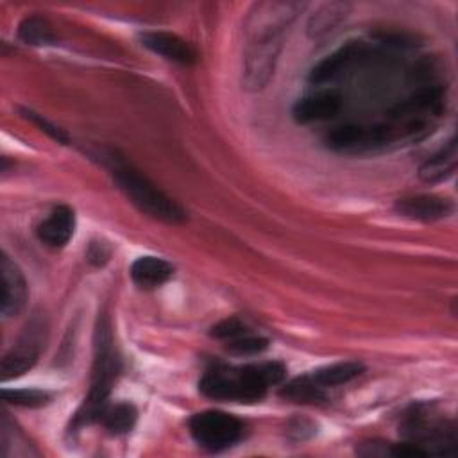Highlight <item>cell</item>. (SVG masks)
Masks as SVG:
<instances>
[{"mask_svg":"<svg viewBox=\"0 0 458 458\" xmlns=\"http://www.w3.org/2000/svg\"><path fill=\"white\" fill-rule=\"evenodd\" d=\"M286 376V369L279 361L247 363L242 367L218 365L200 377L199 388L204 395L216 401L256 403L261 401L268 388L279 385Z\"/></svg>","mask_w":458,"mask_h":458,"instance_id":"1","label":"cell"},{"mask_svg":"<svg viewBox=\"0 0 458 458\" xmlns=\"http://www.w3.org/2000/svg\"><path fill=\"white\" fill-rule=\"evenodd\" d=\"M102 157L109 168L113 181L141 213L166 224L184 222L186 213L182 211V208L177 202H174L168 195H165L132 165L116 156V152H107Z\"/></svg>","mask_w":458,"mask_h":458,"instance_id":"2","label":"cell"},{"mask_svg":"<svg viewBox=\"0 0 458 458\" xmlns=\"http://www.w3.org/2000/svg\"><path fill=\"white\" fill-rule=\"evenodd\" d=\"M122 361L113 344V333L106 317L98 318L95 329V358L91 367V385L88 397L75 413L73 426H84L100 419L107 406V397L120 374Z\"/></svg>","mask_w":458,"mask_h":458,"instance_id":"3","label":"cell"},{"mask_svg":"<svg viewBox=\"0 0 458 458\" xmlns=\"http://www.w3.org/2000/svg\"><path fill=\"white\" fill-rule=\"evenodd\" d=\"M304 2L290 0H268L254 4L245 21L247 43L283 39L284 30L304 11Z\"/></svg>","mask_w":458,"mask_h":458,"instance_id":"4","label":"cell"},{"mask_svg":"<svg viewBox=\"0 0 458 458\" xmlns=\"http://www.w3.org/2000/svg\"><path fill=\"white\" fill-rule=\"evenodd\" d=\"M193 440L208 451H222L234 445L243 437V422L220 410L199 411L190 419Z\"/></svg>","mask_w":458,"mask_h":458,"instance_id":"5","label":"cell"},{"mask_svg":"<svg viewBox=\"0 0 458 458\" xmlns=\"http://www.w3.org/2000/svg\"><path fill=\"white\" fill-rule=\"evenodd\" d=\"M395 138V131L388 125H374V127H361V125H344L331 131L326 138L329 148L347 154H360L370 152L374 148L385 147Z\"/></svg>","mask_w":458,"mask_h":458,"instance_id":"6","label":"cell"},{"mask_svg":"<svg viewBox=\"0 0 458 458\" xmlns=\"http://www.w3.org/2000/svg\"><path fill=\"white\" fill-rule=\"evenodd\" d=\"M283 47V39L247 43L243 54L242 84L249 91L263 89L274 75L276 63Z\"/></svg>","mask_w":458,"mask_h":458,"instance_id":"7","label":"cell"},{"mask_svg":"<svg viewBox=\"0 0 458 458\" xmlns=\"http://www.w3.org/2000/svg\"><path fill=\"white\" fill-rule=\"evenodd\" d=\"M41 329H43L41 326L34 327V324H30L21 335V338L4 354L2 365H0L2 381L16 379L36 365L41 347L45 345Z\"/></svg>","mask_w":458,"mask_h":458,"instance_id":"8","label":"cell"},{"mask_svg":"<svg viewBox=\"0 0 458 458\" xmlns=\"http://www.w3.org/2000/svg\"><path fill=\"white\" fill-rule=\"evenodd\" d=\"M0 272H2L0 313L4 315V318H11L20 315L27 304V299H29L27 281L20 267L7 256V252H2Z\"/></svg>","mask_w":458,"mask_h":458,"instance_id":"9","label":"cell"},{"mask_svg":"<svg viewBox=\"0 0 458 458\" xmlns=\"http://www.w3.org/2000/svg\"><path fill=\"white\" fill-rule=\"evenodd\" d=\"M367 47L363 41H347L344 47L336 48L329 55H326L322 61H318L308 79L311 84H326L333 79H336L342 72L349 70L354 63H358L361 57H365Z\"/></svg>","mask_w":458,"mask_h":458,"instance_id":"10","label":"cell"},{"mask_svg":"<svg viewBox=\"0 0 458 458\" xmlns=\"http://www.w3.org/2000/svg\"><path fill=\"white\" fill-rule=\"evenodd\" d=\"M340 107H342V97L336 91L320 89L306 97H301L292 107V116L299 123L320 122V120L333 118L340 111Z\"/></svg>","mask_w":458,"mask_h":458,"instance_id":"11","label":"cell"},{"mask_svg":"<svg viewBox=\"0 0 458 458\" xmlns=\"http://www.w3.org/2000/svg\"><path fill=\"white\" fill-rule=\"evenodd\" d=\"M140 41L145 48L168 61L179 64H193L197 61L195 48L177 34L165 30H148L140 34Z\"/></svg>","mask_w":458,"mask_h":458,"instance_id":"12","label":"cell"},{"mask_svg":"<svg viewBox=\"0 0 458 458\" xmlns=\"http://www.w3.org/2000/svg\"><path fill=\"white\" fill-rule=\"evenodd\" d=\"M395 209L403 216L422 220V222H433L451 215L453 202L438 195H413V197L399 199L395 202Z\"/></svg>","mask_w":458,"mask_h":458,"instance_id":"13","label":"cell"},{"mask_svg":"<svg viewBox=\"0 0 458 458\" xmlns=\"http://www.w3.org/2000/svg\"><path fill=\"white\" fill-rule=\"evenodd\" d=\"M75 215L68 206H55L50 215L38 225V236L54 249L64 247L73 236Z\"/></svg>","mask_w":458,"mask_h":458,"instance_id":"14","label":"cell"},{"mask_svg":"<svg viewBox=\"0 0 458 458\" xmlns=\"http://www.w3.org/2000/svg\"><path fill=\"white\" fill-rule=\"evenodd\" d=\"M129 274L136 286L143 290H154L172 277L174 267L172 263L157 256H140L132 261Z\"/></svg>","mask_w":458,"mask_h":458,"instance_id":"15","label":"cell"},{"mask_svg":"<svg viewBox=\"0 0 458 458\" xmlns=\"http://www.w3.org/2000/svg\"><path fill=\"white\" fill-rule=\"evenodd\" d=\"M458 163V150H456V140L454 136L433 156H429L419 168V177L424 182H440L449 179Z\"/></svg>","mask_w":458,"mask_h":458,"instance_id":"16","label":"cell"},{"mask_svg":"<svg viewBox=\"0 0 458 458\" xmlns=\"http://www.w3.org/2000/svg\"><path fill=\"white\" fill-rule=\"evenodd\" d=\"M349 9H351V5L344 4V2L322 4L315 11V14H311L308 20V34L311 38H322V36L329 34L347 16Z\"/></svg>","mask_w":458,"mask_h":458,"instance_id":"17","label":"cell"},{"mask_svg":"<svg viewBox=\"0 0 458 458\" xmlns=\"http://www.w3.org/2000/svg\"><path fill=\"white\" fill-rule=\"evenodd\" d=\"M363 372V365L358 361H338L333 365L320 367L310 374V377L324 390L345 385Z\"/></svg>","mask_w":458,"mask_h":458,"instance_id":"18","label":"cell"},{"mask_svg":"<svg viewBox=\"0 0 458 458\" xmlns=\"http://www.w3.org/2000/svg\"><path fill=\"white\" fill-rule=\"evenodd\" d=\"M136 419H138V411L131 403H116L113 406H106V410L100 415L102 424L113 435H122L131 431L136 424Z\"/></svg>","mask_w":458,"mask_h":458,"instance_id":"19","label":"cell"},{"mask_svg":"<svg viewBox=\"0 0 458 458\" xmlns=\"http://www.w3.org/2000/svg\"><path fill=\"white\" fill-rule=\"evenodd\" d=\"M18 38L23 43L34 45V47H45V45L55 43V34L50 23L39 16H27L18 25Z\"/></svg>","mask_w":458,"mask_h":458,"instance_id":"20","label":"cell"},{"mask_svg":"<svg viewBox=\"0 0 458 458\" xmlns=\"http://www.w3.org/2000/svg\"><path fill=\"white\" fill-rule=\"evenodd\" d=\"M281 395L286 399H292L295 403H320L326 401V390L322 386H318L310 374L295 377L293 381H290L283 390Z\"/></svg>","mask_w":458,"mask_h":458,"instance_id":"21","label":"cell"},{"mask_svg":"<svg viewBox=\"0 0 458 458\" xmlns=\"http://www.w3.org/2000/svg\"><path fill=\"white\" fill-rule=\"evenodd\" d=\"M2 399L14 406L38 408V406H45L50 401V394L38 388H4Z\"/></svg>","mask_w":458,"mask_h":458,"instance_id":"22","label":"cell"},{"mask_svg":"<svg viewBox=\"0 0 458 458\" xmlns=\"http://www.w3.org/2000/svg\"><path fill=\"white\" fill-rule=\"evenodd\" d=\"M268 347V340L265 336L254 335L250 331H247L245 335H240L229 342H225V349L229 352L234 354H243V356H250V354H259Z\"/></svg>","mask_w":458,"mask_h":458,"instance_id":"23","label":"cell"},{"mask_svg":"<svg viewBox=\"0 0 458 458\" xmlns=\"http://www.w3.org/2000/svg\"><path fill=\"white\" fill-rule=\"evenodd\" d=\"M247 331H250L240 318L236 317H231V318H224L220 320L218 324H215L211 327V336L216 338V340H222L224 344L240 336V335H245Z\"/></svg>","mask_w":458,"mask_h":458,"instance_id":"24","label":"cell"},{"mask_svg":"<svg viewBox=\"0 0 458 458\" xmlns=\"http://www.w3.org/2000/svg\"><path fill=\"white\" fill-rule=\"evenodd\" d=\"M20 113H21V116L23 118H27V120H30L34 125H38L43 132H47L52 140H55L57 143H63V145H66L68 143V134L61 129V127H57L55 123H52V122H48L45 116H41V114H38V113H34L32 109H25V107H21L20 109Z\"/></svg>","mask_w":458,"mask_h":458,"instance_id":"25","label":"cell"},{"mask_svg":"<svg viewBox=\"0 0 458 458\" xmlns=\"http://www.w3.org/2000/svg\"><path fill=\"white\" fill-rule=\"evenodd\" d=\"M86 256H88V261H91L93 265L100 267V265H104L109 259L111 249H109V245L106 242H91Z\"/></svg>","mask_w":458,"mask_h":458,"instance_id":"26","label":"cell"}]
</instances>
